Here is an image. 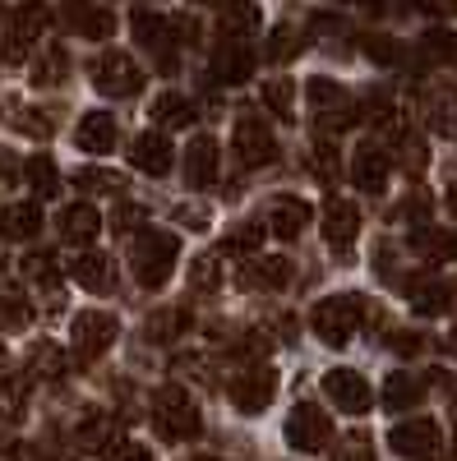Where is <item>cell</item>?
<instances>
[{
    "instance_id": "obj_1",
    "label": "cell",
    "mask_w": 457,
    "mask_h": 461,
    "mask_svg": "<svg viewBox=\"0 0 457 461\" xmlns=\"http://www.w3.org/2000/svg\"><path fill=\"white\" fill-rule=\"evenodd\" d=\"M152 425H158V434H162V438H171V443L195 438V434H199V425H204L199 402L189 397L185 388H176V383H167V388L152 393Z\"/></svg>"
},
{
    "instance_id": "obj_2",
    "label": "cell",
    "mask_w": 457,
    "mask_h": 461,
    "mask_svg": "<svg viewBox=\"0 0 457 461\" xmlns=\"http://www.w3.org/2000/svg\"><path fill=\"white\" fill-rule=\"evenodd\" d=\"M176 254H180V245H176L171 230H143V236L134 240V277H139V286H148V291L167 286L171 273H176Z\"/></svg>"
},
{
    "instance_id": "obj_3",
    "label": "cell",
    "mask_w": 457,
    "mask_h": 461,
    "mask_svg": "<svg viewBox=\"0 0 457 461\" xmlns=\"http://www.w3.org/2000/svg\"><path fill=\"white\" fill-rule=\"evenodd\" d=\"M361 319H365V300L361 295H328V300L315 304L310 328H315V337L324 346H347L356 337Z\"/></svg>"
},
{
    "instance_id": "obj_4",
    "label": "cell",
    "mask_w": 457,
    "mask_h": 461,
    "mask_svg": "<svg viewBox=\"0 0 457 461\" xmlns=\"http://www.w3.org/2000/svg\"><path fill=\"white\" fill-rule=\"evenodd\" d=\"M305 97H310L324 134H342V130H352L361 121L356 97L342 88V84H333V79H310V84H305Z\"/></svg>"
},
{
    "instance_id": "obj_5",
    "label": "cell",
    "mask_w": 457,
    "mask_h": 461,
    "mask_svg": "<svg viewBox=\"0 0 457 461\" xmlns=\"http://www.w3.org/2000/svg\"><path fill=\"white\" fill-rule=\"evenodd\" d=\"M42 23H47V10H32V5L5 10V19H0V60L23 65L32 56V42H37V32H42Z\"/></svg>"
},
{
    "instance_id": "obj_6",
    "label": "cell",
    "mask_w": 457,
    "mask_h": 461,
    "mask_svg": "<svg viewBox=\"0 0 457 461\" xmlns=\"http://www.w3.org/2000/svg\"><path fill=\"white\" fill-rule=\"evenodd\" d=\"M226 393H232V402H236L241 415L269 411V402H273V393H278V369H273V365H245V369L232 374Z\"/></svg>"
},
{
    "instance_id": "obj_7",
    "label": "cell",
    "mask_w": 457,
    "mask_h": 461,
    "mask_svg": "<svg viewBox=\"0 0 457 461\" xmlns=\"http://www.w3.org/2000/svg\"><path fill=\"white\" fill-rule=\"evenodd\" d=\"M388 447L407 461H434L443 452V429L434 425L430 415H416V420H402V425H393L388 434Z\"/></svg>"
},
{
    "instance_id": "obj_8",
    "label": "cell",
    "mask_w": 457,
    "mask_h": 461,
    "mask_svg": "<svg viewBox=\"0 0 457 461\" xmlns=\"http://www.w3.org/2000/svg\"><path fill=\"white\" fill-rule=\"evenodd\" d=\"M121 323L116 314H106V310H79L69 323V341H74V356L79 360H97L111 341H116Z\"/></svg>"
},
{
    "instance_id": "obj_9",
    "label": "cell",
    "mask_w": 457,
    "mask_h": 461,
    "mask_svg": "<svg viewBox=\"0 0 457 461\" xmlns=\"http://www.w3.org/2000/svg\"><path fill=\"white\" fill-rule=\"evenodd\" d=\"M93 84L102 97H134L143 88V69L125 51H102L93 60Z\"/></svg>"
},
{
    "instance_id": "obj_10",
    "label": "cell",
    "mask_w": 457,
    "mask_h": 461,
    "mask_svg": "<svg viewBox=\"0 0 457 461\" xmlns=\"http://www.w3.org/2000/svg\"><path fill=\"white\" fill-rule=\"evenodd\" d=\"M328 438H333V420H328L324 406L300 402L287 415V447H296V452H324Z\"/></svg>"
},
{
    "instance_id": "obj_11",
    "label": "cell",
    "mask_w": 457,
    "mask_h": 461,
    "mask_svg": "<svg viewBox=\"0 0 457 461\" xmlns=\"http://www.w3.org/2000/svg\"><path fill=\"white\" fill-rule=\"evenodd\" d=\"M130 23H134L139 47L158 56L162 74H176V51H171V32H167V19H162L158 10H148V5H134V10H130Z\"/></svg>"
},
{
    "instance_id": "obj_12",
    "label": "cell",
    "mask_w": 457,
    "mask_h": 461,
    "mask_svg": "<svg viewBox=\"0 0 457 461\" xmlns=\"http://www.w3.org/2000/svg\"><path fill=\"white\" fill-rule=\"evenodd\" d=\"M232 143H236L241 167H269V162L278 158V139L269 134V125H263L259 115H245V121H236Z\"/></svg>"
},
{
    "instance_id": "obj_13",
    "label": "cell",
    "mask_w": 457,
    "mask_h": 461,
    "mask_svg": "<svg viewBox=\"0 0 457 461\" xmlns=\"http://www.w3.org/2000/svg\"><path fill=\"white\" fill-rule=\"evenodd\" d=\"M324 397H328L337 411H347V415H365V411L374 406L370 383H365L356 369H328V374H324Z\"/></svg>"
},
{
    "instance_id": "obj_14",
    "label": "cell",
    "mask_w": 457,
    "mask_h": 461,
    "mask_svg": "<svg viewBox=\"0 0 457 461\" xmlns=\"http://www.w3.org/2000/svg\"><path fill=\"white\" fill-rule=\"evenodd\" d=\"M287 282H291V263L282 254H254L236 273V286L245 291H282Z\"/></svg>"
},
{
    "instance_id": "obj_15",
    "label": "cell",
    "mask_w": 457,
    "mask_h": 461,
    "mask_svg": "<svg viewBox=\"0 0 457 461\" xmlns=\"http://www.w3.org/2000/svg\"><path fill=\"white\" fill-rule=\"evenodd\" d=\"M254 65H259V56H254L250 42H241V37H226V42L213 51V74L222 84H245L254 74Z\"/></svg>"
},
{
    "instance_id": "obj_16",
    "label": "cell",
    "mask_w": 457,
    "mask_h": 461,
    "mask_svg": "<svg viewBox=\"0 0 457 461\" xmlns=\"http://www.w3.org/2000/svg\"><path fill=\"white\" fill-rule=\"evenodd\" d=\"M79 148L93 152V158H106V152H116V139H121V121L111 111H88L79 121Z\"/></svg>"
},
{
    "instance_id": "obj_17",
    "label": "cell",
    "mask_w": 457,
    "mask_h": 461,
    "mask_svg": "<svg viewBox=\"0 0 457 461\" xmlns=\"http://www.w3.org/2000/svg\"><path fill=\"white\" fill-rule=\"evenodd\" d=\"M388 171H393V158L379 143H361L356 158H352V180L365 189V194H379L388 185Z\"/></svg>"
},
{
    "instance_id": "obj_18",
    "label": "cell",
    "mask_w": 457,
    "mask_h": 461,
    "mask_svg": "<svg viewBox=\"0 0 457 461\" xmlns=\"http://www.w3.org/2000/svg\"><path fill=\"white\" fill-rule=\"evenodd\" d=\"M361 230V208L352 199H328L324 203V240L333 249H347Z\"/></svg>"
},
{
    "instance_id": "obj_19",
    "label": "cell",
    "mask_w": 457,
    "mask_h": 461,
    "mask_svg": "<svg viewBox=\"0 0 457 461\" xmlns=\"http://www.w3.org/2000/svg\"><path fill=\"white\" fill-rule=\"evenodd\" d=\"M213 180H217V139L199 134V139H189V148H185V185L204 189Z\"/></svg>"
},
{
    "instance_id": "obj_20",
    "label": "cell",
    "mask_w": 457,
    "mask_h": 461,
    "mask_svg": "<svg viewBox=\"0 0 457 461\" xmlns=\"http://www.w3.org/2000/svg\"><path fill=\"white\" fill-rule=\"evenodd\" d=\"M130 162H134L139 171H148V176H167V171H171V143H167V134L143 130V134L130 143Z\"/></svg>"
},
{
    "instance_id": "obj_21",
    "label": "cell",
    "mask_w": 457,
    "mask_h": 461,
    "mask_svg": "<svg viewBox=\"0 0 457 461\" xmlns=\"http://www.w3.org/2000/svg\"><path fill=\"white\" fill-rule=\"evenodd\" d=\"M310 203L305 199H296V194H282V199H273V208H269V230L273 236H282V240H296L305 226H310Z\"/></svg>"
},
{
    "instance_id": "obj_22",
    "label": "cell",
    "mask_w": 457,
    "mask_h": 461,
    "mask_svg": "<svg viewBox=\"0 0 457 461\" xmlns=\"http://www.w3.org/2000/svg\"><path fill=\"white\" fill-rule=\"evenodd\" d=\"M56 226H60L65 245H93L97 230H102V217H97L93 203H69V208L56 217Z\"/></svg>"
},
{
    "instance_id": "obj_23",
    "label": "cell",
    "mask_w": 457,
    "mask_h": 461,
    "mask_svg": "<svg viewBox=\"0 0 457 461\" xmlns=\"http://www.w3.org/2000/svg\"><path fill=\"white\" fill-rule=\"evenodd\" d=\"M407 304H411L416 314L434 319V314H443L448 304H452V286H443V282H434V277H411V282H407Z\"/></svg>"
},
{
    "instance_id": "obj_24",
    "label": "cell",
    "mask_w": 457,
    "mask_h": 461,
    "mask_svg": "<svg viewBox=\"0 0 457 461\" xmlns=\"http://www.w3.org/2000/svg\"><path fill=\"white\" fill-rule=\"evenodd\" d=\"M69 277L79 282L84 291H106V286H111V277H116V267H111V258H106V254L84 249V254H74V258H69Z\"/></svg>"
},
{
    "instance_id": "obj_25",
    "label": "cell",
    "mask_w": 457,
    "mask_h": 461,
    "mask_svg": "<svg viewBox=\"0 0 457 461\" xmlns=\"http://www.w3.org/2000/svg\"><path fill=\"white\" fill-rule=\"evenodd\" d=\"M79 447H84V452H111V456H116V447H121L116 420L102 415V411L84 415V420H79Z\"/></svg>"
},
{
    "instance_id": "obj_26",
    "label": "cell",
    "mask_w": 457,
    "mask_h": 461,
    "mask_svg": "<svg viewBox=\"0 0 457 461\" xmlns=\"http://www.w3.org/2000/svg\"><path fill=\"white\" fill-rule=\"evenodd\" d=\"M148 111H152V125H158V134H162V130H189V121H195V102H189L185 93H162Z\"/></svg>"
},
{
    "instance_id": "obj_27",
    "label": "cell",
    "mask_w": 457,
    "mask_h": 461,
    "mask_svg": "<svg viewBox=\"0 0 457 461\" xmlns=\"http://www.w3.org/2000/svg\"><path fill=\"white\" fill-rule=\"evenodd\" d=\"M65 74H69V51L60 42H51L42 56H32L28 79H32V88H56V84H65Z\"/></svg>"
},
{
    "instance_id": "obj_28",
    "label": "cell",
    "mask_w": 457,
    "mask_h": 461,
    "mask_svg": "<svg viewBox=\"0 0 457 461\" xmlns=\"http://www.w3.org/2000/svg\"><path fill=\"white\" fill-rule=\"evenodd\" d=\"M65 14H69V23L79 28L84 37H93V42H102V37L116 32V14L102 10V5H74V10H65Z\"/></svg>"
},
{
    "instance_id": "obj_29",
    "label": "cell",
    "mask_w": 457,
    "mask_h": 461,
    "mask_svg": "<svg viewBox=\"0 0 457 461\" xmlns=\"http://www.w3.org/2000/svg\"><path fill=\"white\" fill-rule=\"evenodd\" d=\"M42 230V203H14L5 217H0V236H14V240H28Z\"/></svg>"
},
{
    "instance_id": "obj_30",
    "label": "cell",
    "mask_w": 457,
    "mask_h": 461,
    "mask_svg": "<svg viewBox=\"0 0 457 461\" xmlns=\"http://www.w3.org/2000/svg\"><path fill=\"white\" fill-rule=\"evenodd\" d=\"M421 378H411L407 369H398V374H388V383H384V406L388 411H411L416 402H421Z\"/></svg>"
},
{
    "instance_id": "obj_31",
    "label": "cell",
    "mask_w": 457,
    "mask_h": 461,
    "mask_svg": "<svg viewBox=\"0 0 457 461\" xmlns=\"http://www.w3.org/2000/svg\"><path fill=\"white\" fill-rule=\"evenodd\" d=\"M411 249L416 254H425V258H457V249H452V230H439V226H416L411 230Z\"/></svg>"
},
{
    "instance_id": "obj_32",
    "label": "cell",
    "mask_w": 457,
    "mask_h": 461,
    "mask_svg": "<svg viewBox=\"0 0 457 461\" xmlns=\"http://www.w3.org/2000/svg\"><path fill=\"white\" fill-rule=\"evenodd\" d=\"M23 176H28V185L37 189L42 199H51L56 189H60V176H56V162L47 158V152H37V158H28L23 162Z\"/></svg>"
},
{
    "instance_id": "obj_33",
    "label": "cell",
    "mask_w": 457,
    "mask_h": 461,
    "mask_svg": "<svg viewBox=\"0 0 457 461\" xmlns=\"http://www.w3.org/2000/svg\"><path fill=\"white\" fill-rule=\"evenodd\" d=\"M226 254H259L263 249V221H241L226 230V240H222Z\"/></svg>"
},
{
    "instance_id": "obj_34",
    "label": "cell",
    "mask_w": 457,
    "mask_h": 461,
    "mask_svg": "<svg viewBox=\"0 0 457 461\" xmlns=\"http://www.w3.org/2000/svg\"><path fill=\"white\" fill-rule=\"evenodd\" d=\"M23 402H28V374L5 369V374H0V411H5V415H19Z\"/></svg>"
},
{
    "instance_id": "obj_35",
    "label": "cell",
    "mask_w": 457,
    "mask_h": 461,
    "mask_svg": "<svg viewBox=\"0 0 457 461\" xmlns=\"http://www.w3.org/2000/svg\"><path fill=\"white\" fill-rule=\"evenodd\" d=\"M189 286L204 291V295H213V291L222 286V258H217V254H199L195 263H189Z\"/></svg>"
},
{
    "instance_id": "obj_36",
    "label": "cell",
    "mask_w": 457,
    "mask_h": 461,
    "mask_svg": "<svg viewBox=\"0 0 457 461\" xmlns=\"http://www.w3.org/2000/svg\"><path fill=\"white\" fill-rule=\"evenodd\" d=\"M291 102H296V84L291 79H269L263 84V106H269L273 115H282V121H291Z\"/></svg>"
},
{
    "instance_id": "obj_37",
    "label": "cell",
    "mask_w": 457,
    "mask_h": 461,
    "mask_svg": "<svg viewBox=\"0 0 457 461\" xmlns=\"http://www.w3.org/2000/svg\"><path fill=\"white\" fill-rule=\"evenodd\" d=\"M300 42H305V37H300L296 28H278V32H269V47H263V56H269L273 65H287L291 56H300Z\"/></svg>"
},
{
    "instance_id": "obj_38",
    "label": "cell",
    "mask_w": 457,
    "mask_h": 461,
    "mask_svg": "<svg viewBox=\"0 0 457 461\" xmlns=\"http://www.w3.org/2000/svg\"><path fill=\"white\" fill-rule=\"evenodd\" d=\"M28 360H32V374H47V378H60L65 374V356H60L56 341H37L32 351H28Z\"/></svg>"
},
{
    "instance_id": "obj_39",
    "label": "cell",
    "mask_w": 457,
    "mask_h": 461,
    "mask_svg": "<svg viewBox=\"0 0 457 461\" xmlns=\"http://www.w3.org/2000/svg\"><path fill=\"white\" fill-rule=\"evenodd\" d=\"M430 125L439 130V134H452L457 130V97L452 93H430Z\"/></svg>"
},
{
    "instance_id": "obj_40",
    "label": "cell",
    "mask_w": 457,
    "mask_h": 461,
    "mask_svg": "<svg viewBox=\"0 0 457 461\" xmlns=\"http://www.w3.org/2000/svg\"><path fill=\"white\" fill-rule=\"evenodd\" d=\"M180 328H189V314H185V310H162V314H148V337H152V341H171Z\"/></svg>"
},
{
    "instance_id": "obj_41",
    "label": "cell",
    "mask_w": 457,
    "mask_h": 461,
    "mask_svg": "<svg viewBox=\"0 0 457 461\" xmlns=\"http://www.w3.org/2000/svg\"><path fill=\"white\" fill-rule=\"evenodd\" d=\"M74 180H79L84 194H116V189H121V176L116 171H102V167H84Z\"/></svg>"
},
{
    "instance_id": "obj_42",
    "label": "cell",
    "mask_w": 457,
    "mask_h": 461,
    "mask_svg": "<svg viewBox=\"0 0 457 461\" xmlns=\"http://www.w3.org/2000/svg\"><path fill=\"white\" fill-rule=\"evenodd\" d=\"M361 47H365V56L379 60V65H398V60H402V47L393 42L388 32H365V42H361Z\"/></svg>"
},
{
    "instance_id": "obj_43",
    "label": "cell",
    "mask_w": 457,
    "mask_h": 461,
    "mask_svg": "<svg viewBox=\"0 0 457 461\" xmlns=\"http://www.w3.org/2000/svg\"><path fill=\"white\" fill-rule=\"evenodd\" d=\"M259 23H263L259 5H226V10H222V28H226V32H254Z\"/></svg>"
},
{
    "instance_id": "obj_44",
    "label": "cell",
    "mask_w": 457,
    "mask_h": 461,
    "mask_svg": "<svg viewBox=\"0 0 457 461\" xmlns=\"http://www.w3.org/2000/svg\"><path fill=\"white\" fill-rule=\"evenodd\" d=\"M421 47H425V56H430V60H443V65L452 60V65H457V32L434 28V32H425V42H421Z\"/></svg>"
},
{
    "instance_id": "obj_45",
    "label": "cell",
    "mask_w": 457,
    "mask_h": 461,
    "mask_svg": "<svg viewBox=\"0 0 457 461\" xmlns=\"http://www.w3.org/2000/svg\"><path fill=\"white\" fill-rule=\"evenodd\" d=\"M315 171H319V180H324V185H333V180H337V171H342L337 143H328V139H319V143H315Z\"/></svg>"
},
{
    "instance_id": "obj_46",
    "label": "cell",
    "mask_w": 457,
    "mask_h": 461,
    "mask_svg": "<svg viewBox=\"0 0 457 461\" xmlns=\"http://www.w3.org/2000/svg\"><path fill=\"white\" fill-rule=\"evenodd\" d=\"M10 121H14L23 134H32V139H47V134H51V121H47V115H28L19 102H10Z\"/></svg>"
},
{
    "instance_id": "obj_47",
    "label": "cell",
    "mask_w": 457,
    "mask_h": 461,
    "mask_svg": "<svg viewBox=\"0 0 457 461\" xmlns=\"http://www.w3.org/2000/svg\"><path fill=\"white\" fill-rule=\"evenodd\" d=\"M337 461H374V447H370V438H365V434H352L347 443L337 447Z\"/></svg>"
},
{
    "instance_id": "obj_48",
    "label": "cell",
    "mask_w": 457,
    "mask_h": 461,
    "mask_svg": "<svg viewBox=\"0 0 457 461\" xmlns=\"http://www.w3.org/2000/svg\"><path fill=\"white\" fill-rule=\"evenodd\" d=\"M176 221L189 226V230H208V208L204 203H180L176 208Z\"/></svg>"
},
{
    "instance_id": "obj_49",
    "label": "cell",
    "mask_w": 457,
    "mask_h": 461,
    "mask_svg": "<svg viewBox=\"0 0 457 461\" xmlns=\"http://www.w3.org/2000/svg\"><path fill=\"white\" fill-rule=\"evenodd\" d=\"M398 217H411V221L430 217V194H425V189H416V194H407V203L398 208Z\"/></svg>"
},
{
    "instance_id": "obj_50",
    "label": "cell",
    "mask_w": 457,
    "mask_h": 461,
    "mask_svg": "<svg viewBox=\"0 0 457 461\" xmlns=\"http://www.w3.org/2000/svg\"><path fill=\"white\" fill-rule=\"evenodd\" d=\"M23 273L28 277H42V282H56V263H51V254H32L23 263Z\"/></svg>"
},
{
    "instance_id": "obj_51",
    "label": "cell",
    "mask_w": 457,
    "mask_h": 461,
    "mask_svg": "<svg viewBox=\"0 0 457 461\" xmlns=\"http://www.w3.org/2000/svg\"><path fill=\"white\" fill-rule=\"evenodd\" d=\"M116 461H152V452L139 447V443H121V447H116Z\"/></svg>"
},
{
    "instance_id": "obj_52",
    "label": "cell",
    "mask_w": 457,
    "mask_h": 461,
    "mask_svg": "<svg viewBox=\"0 0 457 461\" xmlns=\"http://www.w3.org/2000/svg\"><path fill=\"white\" fill-rule=\"evenodd\" d=\"M393 351L416 356V351H421V337H416V332H398V337H393Z\"/></svg>"
},
{
    "instance_id": "obj_53",
    "label": "cell",
    "mask_w": 457,
    "mask_h": 461,
    "mask_svg": "<svg viewBox=\"0 0 457 461\" xmlns=\"http://www.w3.org/2000/svg\"><path fill=\"white\" fill-rule=\"evenodd\" d=\"M14 171H19V158L10 148H0V180H14Z\"/></svg>"
},
{
    "instance_id": "obj_54",
    "label": "cell",
    "mask_w": 457,
    "mask_h": 461,
    "mask_svg": "<svg viewBox=\"0 0 457 461\" xmlns=\"http://www.w3.org/2000/svg\"><path fill=\"white\" fill-rule=\"evenodd\" d=\"M139 217H143V212H139V208H125V212H121V221H116V226H121V230H134V226H139Z\"/></svg>"
},
{
    "instance_id": "obj_55",
    "label": "cell",
    "mask_w": 457,
    "mask_h": 461,
    "mask_svg": "<svg viewBox=\"0 0 457 461\" xmlns=\"http://www.w3.org/2000/svg\"><path fill=\"white\" fill-rule=\"evenodd\" d=\"M434 383H439L443 393H452V397H457V378H452V374H434Z\"/></svg>"
},
{
    "instance_id": "obj_56",
    "label": "cell",
    "mask_w": 457,
    "mask_h": 461,
    "mask_svg": "<svg viewBox=\"0 0 457 461\" xmlns=\"http://www.w3.org/2000/svg\"><path fill=\"white\" fill-rule=\"evenodd\" d=\"M448 208H452V217H457V185L448 189Z\"/></svg>"
},
{
    "instance_id": "obj_57",
    "label": "cell",
    "mask_w": 457,
    "mask_h": 461,
    "mask_svg": "<svg viewBox=\"0 0 457 461\" xmlns=\"http://www.w3.org/2000/svg\"><path fill=\"white\" fill-rule=\"evenodd\" d=\"M448 351H452V356H457V328H452V332H448Z\"/></svg>"
},
{
    "instance_id": "obj_58",
    "label": "cell",
    "mask_w": 457,
    "mask_h": 461,
    "mask_svg": "<svg viewBox=\"0 0 457 461\" xmlns=\"http://www.w3.org/2000/svg\"><path fill=\"white\" fill-rule=\"evenodd\" d=\"M452 249H457V230H452Z\"/></svg>"
}]
</instances>
